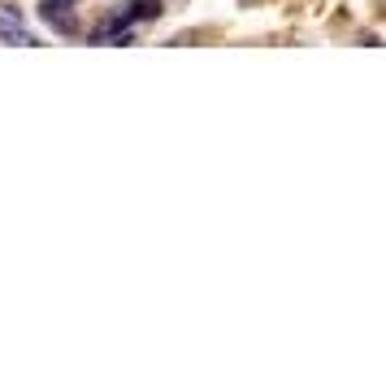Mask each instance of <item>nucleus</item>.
<instances>
[{"mask_svg":"<svg viewBox=\"0 0 386 374\" xmlns=\"http://www.w3.org/2000/svg\"><path fill=\"white\" fill-rule=\"evenodd\" d=\"M152 18H161V0H139V5L126 13V18H117V27H131V22H152Z\"/></svg>","mask_w":386,"mask_h":374,"instance_id":"f257e3e1","label":"nucleus"},{"mask_svg":"<svg viewBox=\"0 0 386 374\" xmlns=\"http://www.w3.org/2000/svg\"><path fill=\"white\" fill-rule=\"evenodd\" d=\"M0 39L22 44V48H31V44H35V39H31V31H27V27H18L13 18H0Z\"/></svg>","mask_w":386,"mask_h":374,"instance_id":"f03ea898","label":"nucleus"}]
</instances>
